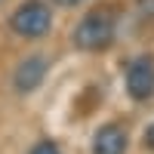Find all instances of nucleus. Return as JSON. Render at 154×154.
<instances>
[{
  "label": "nucleus",
  "instance_id": "nucleus-1",
  "mask_svg": "<svg viewBox=\"0 0 154 154\" xmlns=\"http://www.w3.org/2000/svg\"><path fill=\"white\" fill-rule=\"evenodd\" d=\"M114 40V16L108 9H93L80 19V25L74 28V43L86 49V53H99L108 49Z\"/></svg>",
  "mask_w": 154,
  "mask_h": 154
},
{
  "label": "nucleus",
  "instance_id": "nucleus-3",
  "mask_svg": "<svg viewBox=\"0 0 154 154\" xmlns=\"http://www.w3.org/2000/svg\"><path fill=\"white\" fill-rule=\"evenodd\" d=\"M126 89L136 102H145L154 93V59L151 56H139L130 62L126 68Z\"/></svg>",
  "mask_w": 154,
  "mask_h": 154
},
{
  "label": "nucleus",
  "instance_id": "nucleus-7",
  "mask_svg": "<svg viewBox=\"0 0 154 154\" xmlns=\"http://www.w3.org/2000/svg\"><path fill=\"white\" fill-rule=\"evenodd\" d=\"M139 9L142 16H154V0H139Z\"/></svg>",
  "mask_w": 154,
  "mask_h": 154
},
{
  "label": "nucleus",
  "instance_id": "nucleus-9",
  "mask_svg": "<svg viewBox=\"0 0 154 154\" xmlns=\"http://www.w3.org/2000/svg\"><path fill=\"white\" fill-rule=\"evenodd\" d=\"M56 3H59V6H80L83 0H56Z\"/></svg>",
  "mask_w": 154,
  "mask_h": 154
},
{
  "label": "nucleus",
  "instance_id": "nucleus-4",
  "mask_svg": "<svg viewBox=\"0 0 154 154\" xmlns=\"http://www.w3.org/2000/svg\"><path fill=\"white\" fill-rule=\"evenodd\" d=\"M43 77H46V59L43 56H28V59L19 62L16 74H12V83H16L19 93H34L43 83Z\"/></svg>",
  "mask_w": 154,
  "mask_h": 154
},
{
  "label": "nucleus",
  "instance_id": "nucleus-6",
  "mask_svg": "<svg viewBox=\"0 0 154 154\" xmlns=\"http://www.w3.org/2000/svg\"><path fill=\"white\" fill-rule=\"evenodd\" d=\"M31 154H62V151H59L56 142H37V145L31 148Z\"/></svg>",
  "mask_w": 154,
  "mask_h": 154
},
{
  "label": "nucleus",
  "instance_id": "nucleus-8",
  "mask_svg": "<svg viewBox=\"0 0 154 154\" xmlns=\"http://www.w3.org/2000/svg\"><path fill=\"white\" fill-rule=\"evenodd\" d=\"M145 145H148V148L154 151V123H151L148 130H145Z\"/></svg>",
  "mask_w": 154,
  "mask_h": 154
},
{
  "label": "nucleus",
  "instance_id": "nucleus-5",
  "mask_svg": "<svg viewBox=\"0 0 154 154\" xmlns=\"http://www.w3.org/2000/svg\"><path fill=\"white\" fill-rule=\"evenodd\" d=\"M126 130L120 123H105L93 136V154H126Z\"/></svg>",
  "mask_w": 154,
  "mask_h": 154
},
{
  "label": "nucleus",
  "instance_id": "nucleus-2",
  "mask_svg": "<svg viewBox=\"0 0 154 154\" xmlns=\"http://www.w3.org/2000/svg\"><path fill=\"white\" fill-rule=\"evenodd\" d=\"M9 28L19 37H28V40L43 37V34H49V28H53V12H49V6L43 0H25V3L12 12Z\"/></svg>",
  "mask_w": 154,
  "mask_h": 154
}]
</instances>
